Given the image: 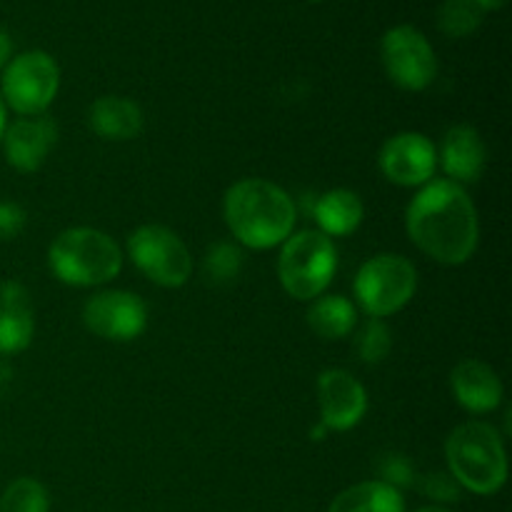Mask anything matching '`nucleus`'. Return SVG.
Wrapping results in <instances>:
<instances>
[{
    "label": "nucleus",
    "mask_w": 512,
    "mask_h": 512,
    "mask_svg": "<svg viewBox=\"0 0 512 512\" xmlns=\"http://www.w3.org/2000/svg\"><path fill=\"white\" fill-rule=\"evenodd\" d=\"M313 3H320V0H313Z\"/></svg>",
    "instance_id": "obj_31"
},
{
    "label": "nucleus",
    "mask_w": 512,
    "mask_h": 512,
    "mask_svg": "<svg viewBox=\"0 0 512 512\" xmlns=\"http://www.w3.org/2000/svg\"><path fill=\"white\" fill-rule=\"evenodd\" d=\"M380 55L388 78L403 90H425L438 75L433 45L413 25H395L383 35Z\"/></svg>",
    "instance_id": "obj_9"
},
{
    "label": "nucleus",
    "mask_w": 512,
    "mask_h": 512,
    "mask_svg": "<svg viewBox=\"0 0 512 512\" xmlns=\"http://www.w3.org/2000/svg\"><path fill=\"white\" fill-rule=\"evenodd\" d=\"M5 128H8V113H5V103H3V95H0V140H3Z\"/></svg>",
    "instance_id": "obj_29"
},
{
    "label": "nucleus",
    "mask_w": 512,
    "mask_h": 512,
    "mask_svg": "<svg viewBox=\"0 0 512 512\" xmlns=\"http://www.w3.org/2000/svg\"><path fill=\"white\" fill-rule=\"evenodd\" d=\"M420 490H423L425 495H430L433 500H440V503H455V500H460V490L463 488H460L458 480H455L453 475L435 473L423 478Z\"/></svg>",
    "instance_id": "obj_26"
},
{
    "label": "nucleus",
    "mask_w": 512,
    "mask_h": 512,
    "mask_svg": "<svg viewBox=\"0 0 512 512\" xmlns=\"http://www.w3.org/2000/svg\"><path fill=\"white\" fill-rule=\"evenodd\" d=\"M450 385L458 403L470 413H490L503 400V383L498 373L480 360H463L455 365Z\"/></svg>",
    "instance_id": "obj_15"
},
{
    "label": "nucleus",
    "mask_w": 512,
    "mask_h": 512,
    "mask_svg": "<svg viewBox=\"0 0 512 512\" xmlns=\"http://www.w3.org/2000/svg\"><path fill=\"white\" fill-rule=\"evenodd\" d=\"M135 268L160 288H180L193 273V258L183 240L165 225H140L128 238Z\"/></svg>",
    "instance_id": "obj_7"
},
{
    "label": "nucleus",
    "mask_w": 512,
    "mask_h": 512,
    "mask_svg": "<svg viewBox=\"0 0 512 512\" xmlns=\"http://www.w3.org/2000/svg\"><path fill=\"white\" fill-rule=\"evenodd\" d=\"M338 270V250L320 230H300L283 243L278 275L295 300H315L328 290Z\"/></svg>",
    "instance_id": "obj_5"
},
{
    "label": "nucleus",
    "mask_w": 512,
    "mask_h": 512,
    "mask_svg": "<svg viewBox=\"0 0 512 512\" xmlns=\"http://www.w3.org/2000/svg\"><path fill=\"white\" fill-rule=\"evenodd\" d=\"M355 348L363 363H380L383 358H388L390 348H393V338H390L388 325L380 318H368L358 330V338H355Z\"/></svg>",
    "instance_id": "obj_23"
},
{
    "label": "nucleus",
    "mask_w": 512,
    "mask_h": 512,
    "mask_svg": "<svg viewBox=\"0 0 512 512\" xmlns=\"http://www.w3.org/2000/svg\"><path fill=\"white\" fill-rule=\"evenodd\" d=\"M418 512H453V510H448V508H423Z\"/></svg>",
    "instance_id": "obj_30"
},
{
    "label": "nucleus",
    "mask_w": 512,
    "mask_h": 512,
    "mask_svg": "<svg viewBox=\"0 0 512 512\" xmlns=\"http://www.w3.org/2000/svg\"><path fill=\"white\" fill-rule=\"evenodd\" d=\"M48 490L33 478H18L5 488L0 498V512H48Z\"/></svg>",
    "instance_id": "obj_22"
},
{
    "label": "nucleus",
    "mask_w": 512,
    "mask_h": 512,
    "mask_svg": "<svg viewBox=\"0 0 512 512\" xmlns=\"http://www.w3.org/2000/svg\"><path fill=\"white\" fill-rule=\"evenodd\" d=\"M380 475H383V483L393 485L395 490L408 488V485L415 483V468L405 455L398 453H390L380 460Z\"/></svg>",
    "instance_id": "obj_25"
},
{
    "label": "nucleus",
    "mask_w": 512,
    "mask_h": 512,
    "mask_svg": "<svg viewBox=\"0 0 512 512\" xmlns=\"http://www.w3.org/2000/svg\"><path fill=\"white\" fill-rule=\"evenodd\" d=\"M48 263L60 283L93 288L118 278L123 268V253L103 230L68 228L50 245Z\"/></svg>",
    "instance_id": "obj_4"
},
{
    "label": "nucleus",
    "mask_w": 512,
    "mask_h": 512,
    "mask_svg": "<svg viewBox=\"0 0 512 512\" xmlns=\"http://www.w3.org/2000/svg\"><path fill=\"white\" fill-rule=\"evenodd\" d=\"M88 123L103 140H133L143 130V110L120 95H103L88 110Z\"/></svg>",
    "instance_id": "obj_17"
},
{
    "label": "nucleus",
    "mask_w": 512,
    "mask_h": 512,
    "mask_svg": "<svg viewBox=\"0 0 512 512\" xmlns=\"http://www.w3.org/2000/svg\"><path fill=\"white\" fill-rule=\"evenodd\" d=\"M358 323V310L343 295H320L308 310V325L323 340H340Z\"/></svg>",
    "instance_id": "obj_20"
},
{
    "label": "nucleus",
    "mask_w": 512,
    "mask_h": 512,
    "mask_svg": "<svg viewBox=\"0 0 512 512\" xmlns=\"http://www.w3.org/2000/svg\"><path fill=\"white\" fill-rule=\"evenodd\" d=\"M225 223L238 243L253 250L283 245L293 235L295 203L280 185L263 178L238 180L225 193Z\"/></svg>",
    "instance_id": "obj_2"
},
{
    "label": "nucleus",
    "mask_w": 512,
    "mask_h": 512,
    "mask_svg": "<svg viewBox=\"0 0 512 512\" xmlns=\"http://www.w3.org/2000/svg\"><path fill=\"white\" fill-rule=\"evenodd\" d=\"M83 323L98 338L128 343L148 328V308L128 290H103L85 303Z\"/></svg>",
    "instance_id": "obj_10"
},
{
    "label": "nucleus",
    "mask_w": 512,
    "mask_h": 512,
    "mask_svg": "<svg viewBox=\"0 0 512 512\" xmlns=\"http://www.w3.org/2000/svg\"><path fill=\"white\" fill-rule=\"evenodd\" d=\"M35 333L28 290L15 280L0 283V353L13 355L30 345Z\"/></svg>",
    "instance_id": "obj_14"
},
{
    "label": "nucleus",
    "mask_w": 512,
    "mask_h": 512,
    "mask_svg": "<svg viewBox=\"0 0 512 512\" xmlns=\"http://www.w3.org/2000/svg\"><path fill=\"white\" fill-rule=\"evenodd\" d=\"M405 228L428 258L463 265L478 248L480 225L470 195L453 180H430L408 205Z\"/></svg>",
    "instance_id": "obj_1"
},
{
    "label": "nucleus",
    "mask_w": 512,
    "mask_h": 512,
    "mask_svg": "<svg viewBox=\"0 0 512 512\" xmlns=\"http://www.w3.org/2000/svg\"><path fill=\"white\" fill-rule=\"evenodd\" d=\"M485 143L480 133L470 125H455L445 133L440 160H443L445 173L453 178V183H475L485 170Z\"/></svg>",
    "instance_id": "obj_16"
},
{
    "label": "nucleus",
    "mask_w": 512,
    "mask_h": 512,
    "mask_svg": "<svg viewBox=\"0 0 512 512\" xmlns=\"http://www.w3.org/2000/svg\"><path fill=\"white\" fill-rule=\"evenodd\" d=\"M315 220L320 225V233L328 238H343V235L355 233L363 223V200L353 190H330V193L320 195L318 203L313 208Z\"/></svg>",
    "instance_id": "obj_18"
},
{
    "label": "nucleus",
    "mask_w": 512,
    "mask_h": 512,
    "mask_svg": "<svg viewBox=\"0 0 512 512\" xmlns=\"http://www.w3.org/2000/svg\"><path fill=\"white\" fill-rule=\"evenodd\" d=\"M488 10L478 0H445L438 13V25L450 38H465L480 28Z\"/></svg>",
    "instance_id": "obj_21"
},
{
    "label": "nucleus",
    "mask_w": 512,
    "mask_h": 512,
    "mask_svg": "<svg viewBox=\"0 0 512 512\" xmlns=\"http://www.w3.org/2000/svg\"><path fill=\"white\" fill-rule=\"evenodd\" d=\"M10 53H13V43H10L8 33H3V30H0V68L8 63Z\"/></svg>",
    "instance_id": "obj_28"
},
{
    "label": "nucleus",
    "mask_w": 512,
    "mask_h": 512,
    "mask_svg": "<svg viewBox=\"0 0 512 512\" xmlns=\"http://www.w3.org/2000/svg\"><path fill=\"white\" fill-rule=\"evenodd\" d=\"M418 290L415 265L403 255L380 253L355 275V300L370 318H388L413 300Z\"/></svg>",
    "instance_id": "obj_6"
},
{
    "label": "nucleus",
    "mask_w": 512,
    "mask_h": 512,
    "mask_svg": "<svg viewBox=\"0 0 512 512\" xmlns=\"http://www.w3.org/2000/svg\"><path fill=\"white\" fill-rule=\"evenodd\" d=\"M438 153L423 133H398L385 140L380 150V170L385 178L403 188H415L433 180Z\"/></svg>",
    "instance_id": "obj_11"
},
{
    "label": "nucleus",
    "mask_w": 512,
    "mask_h": 512,
    "mask_svg": "<svg viewBox=\"0 0 512 512\" xmlns=\"http://www.w3.org/2000/svg\"><path fill=\"white\" fill-rule=\"evenodd\" d=\"M55 140H58V125L48 115H28L5 128V158L20 173H35L43 168Z\"/></svg>",
    "instance_id": "obj_13"
},
{
    "label": "nucleus",
    "mask_w": 512,
    "mask_h": 512,
    "mask_svg": "<svg viewBox=\"0 0 512 512\" xmlns=\"http://www.w3.org/2000/svg\"><path fill=\"white\" fill-rule=\"evenodd\" d=\"M318 403L325 428L345 433L365 418L368 393L348 370L330 368L323 370L318 378Z\"/></svg>",
    "instance_id": "obj_12"
},
{
    "label": "nucleus",
    "mask_w": 512,
    "mask_h": 512,
    "mask_svg": "<svg viewBox=\"0 0 512 512\" xmlns=\"http://www.w3.org/2000/svg\"><path fill=\"white\" fill-rule=\"evenodd\" d=\"M60 85V68L53 55L43 50H28L8 63L3 73V103L20 113L43 115L55 100Z\"/></svg>",
    "instance_id": "obj_8"
},
{
    "label": "nucleus",
    "mask_w": 512,
    "mask_h": 512,
    "mask_svg": "<svg viewBox=\"0 0 512 512\" xmlns=\"http://www.w3.org/2000/svg\"><path fill=\"white\" fill-rule=\"evenodd\" d=\"M25 228V210L18 203H0V243L18 238Z\"/></svg>",
    "instance_id": "obj_27"
},
{
    "label": "nucleus",
    "mask_w": 512,
    "mask_h": 512,
    "mask_svg": "<svg viewBox=\"0 0 512 512\" xmlns=\"http://www.w3.org/2000/svg\"><path fill=\"white\" fill-rule=\"evenodd\" d=\"M240 268H243V253L235 248L233 243H215L208 250V258H205V275H208L213 283H230V280L238 278Z\"/></svg>",
    "instance_id": "obj_24"
},
{
    "label": "nucleus",
    "mask_w": 512,
    "mask_h": 512,
    "mask_svg": "<svg viewBox=\"0 0 512 512\" xmlns=\"http://www.w3.org/2000/svg\"><path fill=\"white\" fill-rule=\"evenodd\" d=\"M328 512H405V500L393 485L383 480H368L343 490Z\"/></svg>",
    "instance_id": "obj_19"
},
{
    "label": "nucleus",
    "mask_w": 512,
    "mask_h": 512,
    "mask_svg": "<svg viewBox=\"0 0 512 512\" xmlns=\"http://www.w3.org/2000/svg\"><path fill=\"white\" fill-rule=\"evenodd\" d=\"M450 475L460 488L475 495H493L508 480V455L503 438L488 423H465L445 443Z\"/></svg>",
    "instance_id": "obj_3"
}]
</instances>
